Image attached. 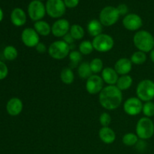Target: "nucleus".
Instances as JSON below:
<instances>
[{
  "label": "nucleus",
  "instance_id": "17",
  "mask_svg": "<svg viewBox=\"0 0 154 154\" xmlns=\"http://www.w3.org/2000/svg\"><path fill=\"white\" fill-rule=\"evenodd\" d=\"M26 14L20 8H15L11 13V21L17 27H20L26 23Z\"/></svg>",
  "mask_w": 154,
  "mask_h": 154
},
{
  "label": "nucleus",
  "instance_id": "14",
  "mask_svg": "<svg viewBox=\"0 0 154 154\" xmlns=\"http://www.w3.org/2000/svg\"><path fill=\"white\" fill-rule=\"evenodd\" d=\"M71 25L69 20L60 18L56 20L51 26V33L57 38H63L69 32Z\"/></svg>",
  "mask_w": 154,
  "mask_h": 154
},
{
  "label": "nucleus",
  "instance_id": "7",
  "mask_svg": "<svg viewBox=\"0 0 154 154\" xmlns=\"http://www.w3.org/2000/svg\"><path fill=\"white\" fill-rule=\"evenodd\" d=\"M120 16L117 8L108 5L103 8L99 13V21L105 26H111L118 21Z\"/></svg>",
  "mask_w": 154,
  "mask_h": 154
},
{
  "label": "nucleus",
  "instance_id": "9",
  "mask_svg": "<svg viewBox=\"0 0 154 154\" xmlns=\"http://www.w3.org/2000/svg\"><path fill=\"white\" fill-rule=\"evenodd\" d=\"M27 12L30 19L35 22L42 20L47 14L45 5H44L42 2L38 0H32L29 4Z\"/></svg>",
  "mask_w": 154,
  "mask_h": 154
},
{
  "label": "nucleus",
  "instance_id": "10",
  "mask_svg": "<svg viewBox=\"0 0 154 154\" xmlns=\"http://www.w3.org/2000/svg\"><path fill=\"white\" fill-rule=\"evenodd\" d=\"M143 102L138 97H130L123 103V111L127 115L137 116L142 112Z\"/></svg>",
  "mask_w": 154,
  "mask_h": 154
},
{
  "label": "nucleus",
  "instance_id": "21",
  "mask_svg": "<svg viewBox=\"0 0 154 154\" xmlns=\"http://www.w3.org/2000/svg\"><path fill=\"white\" fill-rule=\"evenodd\" d=\"M34 29L40 36H48L51 33V26L47 21L38 20L35 22Z\"/></svg>",
  "mask_w": 154,
  "mask_h": 154
},
{
  "label": "nucleus",
  "instance_id": "16",
  "mask_svg": "<svg viewBox=\"0 0 154 154\" xmlns=\"http://www.w3.org/2000/svg\"><path fill=\"white\" fill-rule=\"evenodd\" d=\"M114 69L120 76L129 75L132 69V63L130 59L120 58L115 63Z\"/></svg>",
  "mask_w": 154,
  "mask_h": 154
},
{
  "label": "nucleus",
  "instance_id": "23",
  "mask_svg": "<svg viewBox=\"0 0 154 154\" xmlns=\"http://www.w3.org/2000/svg\"><path fill=\"white\" fill-rule=\"evenodd\" d=\"M60 79L63 84L70 85L75 81V74L71 68H64L60 72Z\"/></svg>",
  "mask_w": 154,
  "mask_h": 154
},
{
  "label": "nucleus",
  "instance_id": "20",
  "mask_svg": "<svg viewBox=\"0 0 154 154\" xmlns=\"http://www.w3.org/2000/svg\"><path fill=\"white\" fill-rule=\"evenodd\" d=\"M87 29L89 34L94 38L102 34V30H103V25L101 23L99 20L93 19L87 23Z\"/></svg>",
  "mask_w": 154,
  "mask_h": 154
},
{
  "label": "nucleus",
  "instance_id": "31",
  "mask_svg": "<svg viewBox=\"0 0 154 154\" xmlns=\"http://www.w3.org/2000/svg\"><path fill=\"white\" fill-rule=\"evenodd\" d=\"M90 69L93 75H97L103 70V62L100 58H94L90 63Z\"/></svg>",
  "mask_w": 154,
  "mask_h": 154
},
{
  "label": "nucleus",
  "instance_id": "40",
  "mask_svg": "<svg viewBox=\"0 0 154 154\" xmlns=\"http://www.w3.org/2000/svg\"><path fill=\"white\" fill-rule=\"evenodd\" d=\"M3 17H4V13H3L2 9L0 8V23H1L2 20H3Z\"/></svg>",
  "mask_w": 154,
  "mask_h": 154
},
{
  "label": "nucleus",
  "instance_id": "30",
  "mask_svg": "<svg viewBox=\"0 0 154 154\" xmlns=\"http://www.w3.org/2000/svg\"><path fill=\"white\" fill-rule=\"evenodd\" d=\"M79 48V51H78L84 56L90 55V54H92L93 51H94L93 43L88 40H85L81 42V43H80L79 48Z\"/></svg>",
  "mask_w": 154,
  "mask_h": 154
},
{
  "label": "nucleus",
  "instance_id": "41",
  "mask_svg": "<svg viewBox=\"0 0 154 154\" xmlns=\"http://www.w3.org/2000/svg\"><path fill=\"white\" fill-rule=\"evenodd\" d=\"M38 1H41V2H42V1H44V0H38Z\"/></svg>",
  "mask_w": 154,
  "mask_h": 154
},
{
  "label": "nucleus",
  "instance_id": "24",
  "mask_svg": "<svg viewBox=\"0 0 154 154\" xmlns=\"http://www.w3.org/2000/svg\"><path fill=\"white\" fill-rule=\"evenodd\" d=\"M78 76L81 79L86 80H87L91 75H93V74L92 72L91 69H90V63H87V62L81 63L78 67Z\"/></svg>",
  "mask_w": 154,
  "mask_h": 154
},
{
  "label": "nucleus",
  "instance_id": "11",
  "mask_svg": "<svg viewBox=\"0 0 154 154\" xmlns=\"http://www.w3.org/2000/svg\"><path fill=\"white\" fill-rule=\"evenodd\" d=\"M123 26L129 31H138L143 26V20L138 14L135 13L128 14L123 17Z\"/></svg>",
  "mask_w": 154,
  "mask_h": 154
},
{
  "label": "nucleus",
  "instance_id": "19",
  "mask_svg": "<svg viewBox=\"0 0 154 154\" xmlns=\"http://www.w3.org/2000/svg\"><path fill=\"white\" fill-rule=\"evenodd\" d=\"M99 137L103 143L111 144L115 141L116 133L109 126H104L99 129Z\"/></svg>",
  "mask_w": 154,
  "mask_h": 154
},
{
  "label": "nucleus",
  "instance_id": "38",
  "mask_svg": "<svg viewBox=\"0 0 154 154\" xmlns=\"http://www.w3.org/2000/svg\"><path fill=\"white\" fill-rule=\"evenodd\" d=\"M63 38V41H64L65 42H66V43L69 45H74V42H75V39L72 38V36L71 35V34L69 32L68 33V34H66V35Z\"/></svg>",
  "mask_w": 154,
  "mask_h": 154
},
{
  "label": "nucleus",
  "instance_id": "34",
  "mask_svg": "<svg viewBox=\"0 0 154 154\" xmlns=\"http://www.w3.org/2000/svg\"><path fill=\"white\" fill-rule=\"evenodd\" d=\"M8 75V68L4 62L0 61V81L7 78Z\"/></svg>",
  "mask_w": 154,
  "mask_h": 154
},
{
  "label": "nucleus",
  "instance_id": "18",
  "mask_svg": "<svg viewBox=\"0 0 154 154\" xmlns=\"http://www.w3.org/2000/svg\"><path fill=\"white\" fill-rule=\"evenodd\" d=\"M102 78L104 83L108 85H116L119 78V75L114 68L106 67L102 72Z\"/></svg>",
  "mask_w": 154,
  "mask_h": 154
},
{
  "label": "nucleus",
  "instance_id": "6",
  "mask_svg": "<svg viewBox=\"0 0 154 154\" xmlns=\"http://www.w3.org/2000/svg\"><path fill=\"white\" fill-rule=\"evenodd\" d=\"M92 43L94 50L101 53L108 52L111 51L114 46V38L110 35L105 33H102L93 38Z\"/></svg>",
  "mask_w": 154,
  "mask_h": 154
},
{
  "label": "nucleus",
  "instance_id": "5",
  "mask_svg": "<svg viewBox=\"0 0 154 154\" xmlns=\"http://www.w3.org/2000/svg\"><path fill=\"white\" fill-rule=\"evenodd\" d=\"M48 54L53 59L61 60L69 55L71 52L70 45L63 40L54 42L48 48Z\"/></svg>",
  "mask_w": 154,
  "mask_h": 154
},
{
  "label": "nucleus",
  "instance_id": "29",
  "mask_svg": "<svg viewBox=\"0 0 154 154\" xmlns=\"http://www.w3.org/2000/svg\"><path fill=\"white\" fill-rule=\"evenodd\" d=\"M82 54L78 51H72L69 53V58L70 62L71 69L75 68L81 64V62L82 60Z\"/></svg>",
  "mask_w": 154,
  "mask_h": 154
},
{
  "label": "nucleus",
  "instance_id": "33",
  "mask_svg": "<svg viewBox=\"0 0 154 154\" xmlns=\"http://www.w3.org/2000/svg\"><path fill=\"white\" fill-rule=\"evenodd\" d=\"M99 123L102 125V127L108 126L111 123V116L108 113L103 112L99 116Z\"/></svg>",
  "mask_w": 154,
  "mask_h": 154
},
{
  "label": "nucleus",
  "instance_id": "1",
  "mask_svg": "<svg viewBox=\"0 0 154 154\" xmlns=\"http://www.w3.org/2000/svg\"><path fill=\"white\" fill-rule=\"evenodd\" d=\"M123 93L116 85L104 87L99 95V102L102 108L108 111L117 109L123 102Z\"/></svg>",
  "mask_w": 154,
  "mask_h": 154
},
{
  "label": "nucleus",
  "instance_id": "25",
  "mask_svg": "<svg viewBox=\"0 0 154 154\" xmlns=\"http://www.w3.org/2000/svg\"><path fill=\"white\" fill-rule=\"evenodd\" d=\"M69 33L75 40H81L84 37L85 32H84V28L81 25H79V24H73V25L71 26Z\"/></svg>",
  "mask_w": 154,
  "mask_h": 154
},
{
  "label": "nucleus",
  "instance_id": "36",
  "mask_svg": "<svg viewBox=\"0 0 154 154\" xmlns=\"http://www.w3.org/2000/svg\"><path fill=\"white\" fill-rule=\"evenodd\" d=\"M66 7L68 8H75L78 5L80 0H63Z\"/></svg>",
  "mask_w": 154,
  "mask_h": 154
},
{
  "label": "nucleus",
  "instance_id": "15",
  "mask_svg": "<svg viewBox=\"0 0 154 154\" xmlns=\"http://www.w3.org/2000/svg\"><path fill=\"white\" fill-rule=\"evenodd\" d=\"M23 108V104L22 100L19 98H11L6 104V111L8 114L13 117L19 115L22 112Z\"/></svg>",
  "mask_w": 154,
  "mask_h": 154
},
{
  "label": "nucleus",
  "instance_id": "37",
  "mask_svg": "<svg viewBox=\"0 0 154 154\" xmlns=\"http://www.w3.org/2000/svg\"><path fill=\"white\" fill-rule=\"evenodd\" d=\"M35 50L39 54H45L47 51H48V48H47V46L45 45V44H44L43 42H39L35 47Z\"/></svg>",
  "mask_w": 154,
  "mask_h": 154
},
{
  "label": "nucleus",
  "instance_id": "22",
  "mask_svg": "<svg viewBox=\"0 0 154 154\" xmlns=\"http://www.w3.org/2000/svg\"><path fill=\"white\" fill-rule=\"evenodd\" d=\"M132 83H133V80H132V78L130 75H121L120 77H119L116 86H117L119 90L123 92L125 91V90H129L131 86H132Z\"/></svg>",
  "mask_w": 154,
  "mask_h": 154
},
{
  "label": "nucleus",
  "instance_id": "35",
  "mask_svg": "<svg viewBox=\"0 0 154 154\" xmlns=\"http://www.w3.org/2000/svg\"><path fill=\"white\" fill-rule=\"evenodd\" d=\"M116 8H117L120 16H126V14H128L129 8H128V6L126 4H120Z\"/></svg>",
  "mask_w": 154,
  "mask_h": 154
},
{
  "label": "nucleus",
  "instance_id": "32",
  "mask_svg": "<svg viewBox=\"0 0 154 154\" xmlns=\"http://www.w3.org/2000/svg\"><path fill=\"white\" fill-rule=\"evenodd\" d=\"M142 113L146 117H154V102L152 101L146 102L143 104Z\"/></svg>",
  "mask_w": 154,
  "mask_h": 154
},
{
  "label": "nucleus",
  "instance_id": "26",
  "mask_svg": "<svg viewBox=\"0 0 154 154\" xmlns=\"http://www.w3.org/2000/svg\"><path fill=\"white\" fill-rule=\"evenodd\" d=\"M147 57L146 53L142 52V51H137L135 52H134L132 54V55L131 56L130 60L132 62V64L138 65V66H140V65H142L147 61Z\"/></svg>",
  "mask_w": 154,
  "mask_h": 154
},
{
  "label": "nucleus",
  "instance_id": "27",
  "mask_svg": "<svg viewBox=\"0 0 154 154\" xmlns=\"http://www.w3.org/2000/svg\"><path fill=\"white\" fill-rule=\"evenodd\" d=\"M3 56L5 60L8 61H13L16 60L18 56V51L16 48L12 45H8L3 50Z\"/></svg>",
  "mask_w": 154,
  "mask_h": 154
},
{
  "label": "nucleus",
  "instance_id": "13",
  "mask_svg": "<svg viewBox=\"0 0 154 154\" xmlns=\"http://www.w3.org/2000/svg\"><path fill=\"white\" fill-rule=\"evenodd\" d=\"M104 88V81L102 77L98 75H93L86 81V90L91 95L100 93Z\"/></svg>",
  "mask_w": 154,
  "mask_h": 154
},
{
  "label": "nucleus",
  "instance_id": "28",
  "mask_svg": "<svg viewBox=\"0 0 154 154\" xmlns=\"http://www.w3.org/2000/svg\"><path fill=\"white\" fill-rule=\"evenodd\" d=\"M139 141L138 135L135 133H132V132H129V133L125 134L122 138V141L124 145L128 146V147H132V146H135L137 143Z\"/></svg>",
  "mask_w": 154,
  "mask_h": 154
},
{
  "label": "nucleus",
  "instance_id": "4",
  "mask_svg": "<svg viewBox=\"0 0 154 154\" xmlns=\"http://www.w3.org/2000/svg\"><path fill=\"white\" fill-rule=\"evenodd\" d=\"M136 96L142 102H150L154 99V81L144 79L140 81L136 87Z\"/></svg>",
  "mask_w": 154,
  "mask_h": 154
},
{
  "label": "nucleus",
  "instance_id": "2",
  "mask_svg": "<svg viewBox=\"0 0 154 154\" xmlns=\"http://www.w3.org/2000/svg\"><path fill=\"white\" fill-rule=\"evenodd\" d=\"M133 43L138 51L147 54L154 48V37L147 30H138L134 35Z\"/></svg>",
  "mask_w": 154,
  "mask_h": 154
},
{
  "label": "nucleus",
  "instance_id": "8",
  "mask_svg": "<svg viewBox=\"0 0 154 154\" xmlns=\"http://www.w3.org/2000/svg\"><path fill=\"white\" fill-rule=\"evenodd\" d=\"M45 8L48 16L54 19H60L66 11L63 0H48L45 4Z\"/></svg>",
  "mask_w": 154,
  "mask_h": 154
},
{
  "label": "nucleus",
  "instance_id": "3",
  "mask_svg": "<svg viewBox=\"0 0 154 154\" xmlns=\"http://www.w3.org/2000/svg\"><path fill=\"white\" fill-rule=\"evenodd\" d=\"M135 132L141 140L150 139L154 135V123L149 117H143L137 122Z\"/></svg>",
  "mask_w": 154,
  "mask_h": 154
},
{
  "label": "nucleus",
  "instance_id": "12",
  "mask_svg": "<svg viewBox=\"0 0 154 154\" xmlns=\"http://www.w3.org/2000/svg\"><path fill=\"white\" fill-rule=\"evenodd\" d=\"M21 40L25 46L28 48H35L36 45L40 42V35L34 28L28 27L22 31Z\"/></svg>",
  "mask_w": 154,
  "mask_h": 154
},
{
  "label": "nucleus",
  "instance_id": "39",
  "mask_svg": "<svg viewBox=\"0 0 154 154\" xmlns=\"http://www.w3.org/2000/svg\"><path fill=\"white\" fill-rule=\"evenodd\" d=\"M150 59L152 63H154V48L150 52Z\"/></svg>",
  "mask_w": 154,
  "mask_h": 154
}]
</instances>
